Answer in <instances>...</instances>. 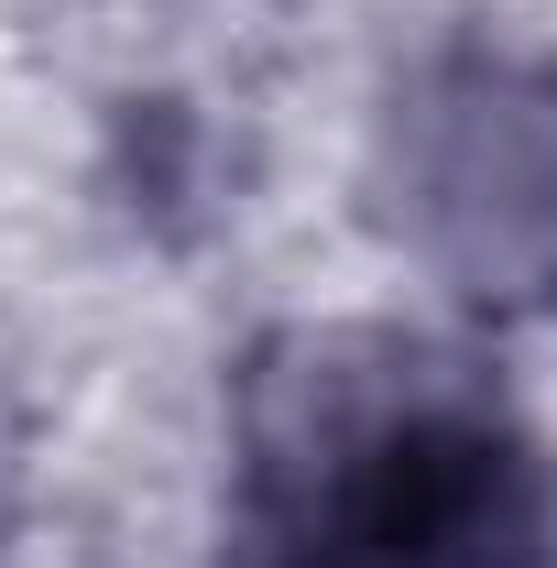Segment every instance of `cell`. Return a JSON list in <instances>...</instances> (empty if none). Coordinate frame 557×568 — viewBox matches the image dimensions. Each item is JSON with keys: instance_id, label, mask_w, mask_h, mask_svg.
Masks as SVG:
<instances>
[{"instance_id": "obj_1", "label": "cell", "mask_w": 557, "mask_h": 568, "mask_svg": "<svg viewBox=\"0 0 557 568\" xmlns=\"http://www.w3.org/2000/svg\"><path fill=\"white\" fill-rule=\"evenodd\" d=\"M241 568H547V470L448 361L383 351L263 416Z\"/></svg>"}]
</instances>
